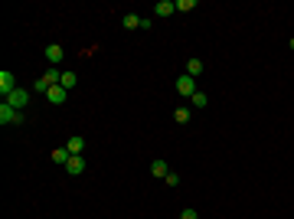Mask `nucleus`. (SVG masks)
<instances>
[{"mask_svg":"<svg viewBox=\"0 0 294 219\" xmlns=\"http://www.w3.org/2000/svg\"><path fill=\"white\" fill-rule=\"evenodd\" d=\"M65 147H69L72 154H82V151H85V138H78V134H72V138L65 141Z\"/></svg>","mask_w":294,"mask_h":219,"instance_id":"12","label":"nucleus"},{"mask_svg":"<svg viewBox=\"0 0 294 219\" xmlns=\"http://www.w3.org/2000/svg\"><path fill=\"white\" fill-rule=\"evenodd\" d=\"M76 82H78L76 72H62V82H59V85H62V88H76Z\"/></svg>","mask_w":294,"mask_h":219,"instance_id":"18","label":"nucleus"},{"mask_svg":"<svg viewBox=\"0 0 294 219\" xmlns=\"http://www.w3.org/2000/svg\"><path fill=\"white\" fill-rule=\"evenodd\" d=\"M46 59H49V62H53V69L56 66H59V62H62V59H65V53H62V46H46Z\"/></svg>","mask_w":294,"mask_h":219,"instance_id":"8","label":"nucleus"},{"mask_svg":"<svg viewBox=\"0 0 294 219\" xmlns=\"http://www.w3.org/2000/svg\"><path fill=\"white\" fill-rule=\"evenodd\" d=\"M190 101H193V108H206V105H209L206 92H196V95H193V99H190Z\"/></svg>","mask_w":294,"mask_h":219,"instance_id":"17","label":"nucleus"},{"mask_svg":"<svg viewBox=\"0 0 294 219\" xmlns=\"http://www.w3.org/2000/svg\"><path fill=\"white\" fill-rule=\"evenodd\" d=\"M174 88H176V95H183V99H193L196 92H199V88H196V79H193V76H186V72L174 82Z\"/></svg>","mask_w":294,"mask_h":219,"instance_id":"1","label":"nucleus"},{"mask_svg":"<svg viewBox=\"0 0 294 219\" xmlns=\"http://www.w3.org/2000/svg\"><path fill=\"white\" fill-rule=\"evenodd\" d=\"M180 219H199V213L193 206H186V209H180Z\"/></svg>","mask_w":294,"mask_h":219,"instance_id":"20","label":"nucleus"},{"mask_svg":"<svg viewBox=\"0 0 294 219\" xmlns=\"http://www.w3.org/2000/svg\"><path fill=\"white\" fill-rule=\"evenodd\" d=\"M288 46H291V49H294V36H291V43H288Z\"/></svg>","mask_w":294,"mask_h":219,"instance_id":"22","label":"nucleus"},{"mask_svg":"<svg viewBox=\"0 0 294 219\" xmlns=\"http://www.w3.org/2000/svg\"><path fill=\"white\" fill-rule=\"evenodd\" d=\"M174 121H176V124H186V121H190V108H186V105H180V108L174 111Z\"/></svg>","mask_w":294,"mask_h":219,"instance_id":"14","label":"nucleus"},{"mask_svg":"<svg viewBox=\"0 0 294 219\" xmlns=\"http://www.w3.org/2000/svg\"><path fill=\"white\" fill-rule=\"evenodd\" d=\"M151 174L157 177V180H167V174H170L167 160H160V157H157V160H151Z\"/></svg>","mask_w":294,"mask_h":219,"instance_id":"9","label":"nucleus"},{"mask_svg":"<svg viewBox=\"0 0 294 219\" xmlns=\"http://www.w3.org/2000/svg\"><path fill=\"white\" fill-rule=\"evenodd\" d=\"M46 99H49V105H65V99H69V88L53 85L49 92H46Z\"/></svg>","mask_w":294,"mask_h":219,"instance_id":"4","label":"nucleus"},{"mask_svg":"<svg viewBox=\"0 0 294 219\" xmlns=\"http://www.w3.org/2000/svg\"><path fill=\"white\" fill-rule=\"evenodd\" d=\"M7 105H10V108H17V111H23L26 108V105H30V92H26V88H13L10 95H7Z\"/></svg>","mask_w":294,"mask_h":219,"instance_id":"2","label":"nucleus"},{"mask_svg":"<svg viewBox=\"0 0 294 219\" xmlns=\"http://www.w3.org/2000/svg\"><path fill=\"white\" fill-rule=\"evenodd\" d=\"M124 30H144V17H137V13H124Z\"/></svg>","mask_w":294,"mask_h":219,"instance_id":"10","label":"nucleus"},{"mask_svg":"<svg viewBox=\"0 0 294 219\" xmlns=\"http://www.w3.org/2000/svg\"><path fill=\"white\" fill-rule=\"evenodd\" d=\"M167 186H180V177H176L174 170H170V174H167Z\"/></svg>","mask_w":294,"mask_h":219,"instance_id":"21","label":"nucleus"},{"mask_svg":"<svg viewBox=\"0 0 294 219\" xmlns=\"http://www.w3.org/2000/svg\"><path fill=\"white\" fill-rule=\"evenodd\" d=\"M20 121H23V111L10 108V105H7V101H3V105H0V124H3V128H7V124H20Z\"/></svg>","mask_w":294,"mask_h":219,"instance_id":"3","label":"nucleus"},{"mask_svg":"<svg viewBox=\"0 0 294 219\" xmlns=\"http://www.w3.org/2000/svg\"><path fill=\"white\" fill-rule=\"evenodd\" d=\"M196 10V0H176V13H190Z\"/></svg>","mask_w":294,"mask_h":219,"instance_id":"16","label":"nucleus"},{"mask_svg":"<svg viewBox=\"0 0 294 219\" xmlns=\"http://www.w3.org/2000/svg\"><path fill=\"white\" fill-rule=\"evenodd\" d=\"M13 88H17V79H13V72H7V69H3V72H0V92H3V99L10 95Z\"/></svg>","mask_w":294,"mask_h":219,"instance_id":"5","label":"nucleus"},{"mask_svg":"<svg viewBox=\"0 0 294 219\" xmlns=\"http://www.w3.org/2000/svg\"><path fill=\"white\" fill-rule=\"evenodd\" d=\"M199 72H203V59H190V62H186V76H199Z\"/></svg>","mask_w":294,"mask_h":219,"instance_id":"13","label":"nucleus"},{"mask_svg":"<svg viewBox=\"0 0 294 219\" xmlns=\"http://www.w3.org/2000/svg\"><path fill=\"white\" fill-rule=\"evenodd\" d=\"M154 13H157V17H170V13H176V0H157V3H154Z\"/></svg>","mask_w":294,"mask_h":219,"instance_id":"6","label":"nucleus"},{"mask_svg":"<svg viewBox=\"0 0 294 219\" xmlns=\"http://www.w3.org/2000/svg\"><path fill=\"white\" fill-rule=\"evenodd\" d=\"M53 160H56L59 167H65L69 160H72V151H69V147L62 144V147H56V151H53Z\"/></svg>","mask_w":294,"mask_h":219,"instance_id":"11","label":"nucleus"},{"mask_svg":"<svg viewBox=\"0 0 294 219\" xmlns=\"http://www.w3.org/2000/svg\"><path fill=\"white\" fill-rule=\"evenodd\" d=\"M46 82H49V85H59V82H62V72H59V69H46Z\"/></svg>","mask_w":294,"mask_h":219,"instance_id":"15","label":"nucleus"},{"mask_svg":"<svg viewBox=\"0 0 294 219\" xmlns=\"http://www.w3.org/2000/svg\"><path fill=\"white\" fill-rule=\"evenodd\" d=\"M65 170H69L72 177H78L82 170H85V157H82V154H72V160L65 164Z\"/></svg>","mask_w":294,"mask_h":219,"instance_id":"7","label":"nucleus"},{"mask_svg":"<svg viewBox=\"0 0 294 219\" xmlns=\"http://www.w3.org/2000/svg\"><path fill=\"white\" fill-rule=\"evenodd\" d=\"M49 88H53V85H49V82H46L43 76H39V79H36V82H33V92H43V95H46Z\"/></svg>","mask_w":294,"mask_h":219,"instance_id":"19","label":"nucleus"}]
</instances>
